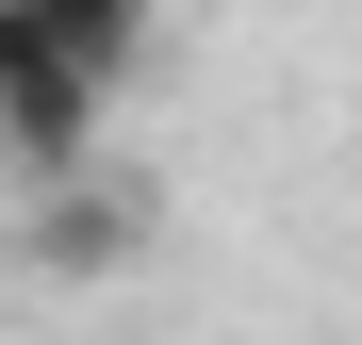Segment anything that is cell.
Masks as SVG:
<instances>
[{
    "label": "cell",
    "instance_id": "1",
    "mask_svg": "<svg viewBox=\"0 0 362 345\" xmlns=\"http://www.w3.org/2000/svg\"><path fill=\"white\" fill-rule=\"evenodd\" d=\"M99 99H115V66H83L33 0H0V164L17 181H83L99 164Z\"/></svg>",
    "mask_w": 362,
    "mask_h": 345
},
{
    "label": "cell",
    "instance_id": "2",
    "mask_svg": "<svg viewBox=\"0 0 362 345\" xmlns=\"http://www.w3.org/2000/svg\"><path fill=\"white\" fill-rule=\"evenodd\" d=\"M132 247H148V230H132V198H115L99 164H83V181H33V263L49 279H115Z\"/></svg>",
    "mask_w": 362,
    "mask_h": 345
},
{
    "label": "cell",
    "instance_id": "3",
    "mask_svg": "<svg viewBox=\"0 0 362 345\" xmlns=\"http://www.w3.org/2000/svg\"><path fill=\"white\" fill-rule=\"evenodd\" d=\"M33 17L66 33L83 66H132V49H148V0H33Z\"/></svg>",
    "mask_w": 362,
    "mask_h": 345
}]
</instances>
